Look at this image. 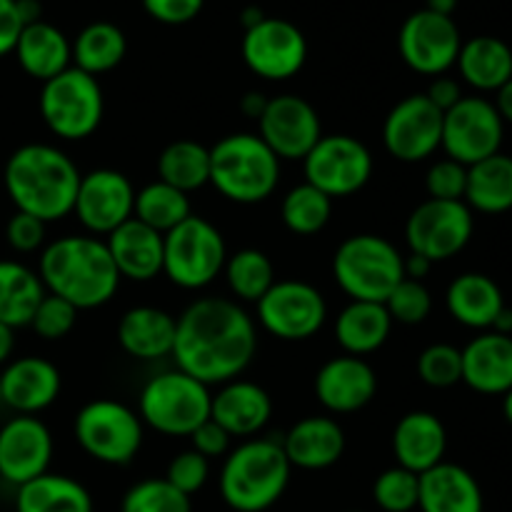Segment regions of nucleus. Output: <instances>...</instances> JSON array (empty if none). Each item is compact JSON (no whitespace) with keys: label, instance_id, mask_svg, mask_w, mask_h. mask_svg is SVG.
<instances>
[{"label":"nucleus","instance_id":"obj_42","mask_svg":"<svg viewBox=\"0 0 512 512\" xmlns=\"http://www.w3.org/2000/svg\"><path fill=\"white\" fill-rule=\"evenodd\" d=\"M120 512H193V503L165 478H148L125 493Z\"/></svg>","mask_w":512,"mask_h":512},{"label":"nucleus","instance_id":"obj_13","mask_svg":"<svg viewBox=\"0 0 512 512\" xmlns=\"http://www.w3.org/2000/svg\"><path fill=\"white\" fill-rule=\"evenodd\" d=\"M505 123L498 108L478 95H463L458 103L443 113V140L440 148L450 160L465 168L500 153Z\"/></svg>","mask_w":512,"mask_h":512},{"label":"nucleus","instance_id":"obj_6","mask_svg":"<svg viewBox=\"0 0 512 512\" xmlns=\"http://www.w3.org/2000/svg\"><path fill=\"white\" fill-rule=\"evenodd\" d=\"M333 275L350 300L385 303L405 278L403 255L383 235H350L335 250Z\"/></svg>","mask_w":512,"mask_h":512},{"label":"nucleus","instance_id":"obj_60","mask_svg":"<svg viewBox=\"0 0 512 512\" xmlns=\"http://www.w3.org/2000/svg\"><path fill=\"white\" fill-rule=\"evenodd\" d=\"M455 8H458V0H425V10H433L438 15H448L453 18Z\"/></svg>","mask_w":512,"mask_h":512},{"label":"nucleus","instance_id":"obj_51","mask_svg":"<svg viewBox=\"0 0 512 512\" xmlns=\"http://www.w3.org/2000/svg\"><path fill=\"white\" fill-rule=\"evenodd\" d=\"M230 435L220 428L215 420H205L200 428H195V433L190 435V443H193L195 453H200L203 458H223L230 453Z\"/></svg>","mask_w":512,"mask_h":512},{"label":"nucleus","instance_id":"obj_33","mask_svg":"<svg viewBox=\"0 0 512 512\" xmlns=\"http://www.w3.org/2000/svg\"><path fill=\"white\" fill-rule=\"evenodd\" d=\"M455 65L470 88L498 93L512 78V50L495 35H478L463 43Z\"/></svg>","mask_w":512,"mask_h":512},{"label":"nucleus","instance_id":"obj_45","mask_svg":"<svg viewBox=\"0 0 512 512\" xmlns=\"http://www.w3.org/2000/svg\"><path fill=\"white\" fill-rule=\"evenodd\" d=\"M383 305L390 318H393V323L420 325L423 320H428L430 310H433V295L420 280L403 278Z\"/></svg>","mask_w":512,"mask_h":512},{"label":"nucleus","instance_id":"obj_9","mask_svg":"<svg viewBox=\"0 0 512 512\" xmlns=\"http://www.w3.org/2000/svg\"><path fill=\"white\" fill-rule=\"evenodd\" d=\"M40 115L53 135L63 140H85L98 130L105 113L98 78L70 65L40 90Z\"/></svg>","mask_w":512,"mask_h":512},{"label":"nucleus","instance_id":"obj_32","mask_svg":"<svg viewBox=\"0 0 512 512\" xmlns=\"http://www.w3.org/2000/svg\"><path fill=\"white\" fill-rule=\"evenodd\" d=\"M393 330V318L385 310L383 303H368V300H350L340 310L335 320V338L345 355H363L375 353L385 345Z\"/></svg>","mask_w":512,"mask_h":512},{"label":"nucleus","instance_id":"obj_26","mask_svg":"<svg viewBox=\"0 0 512 512\" xmlns=\"http://www.w3.org/2000/svg\"><path fill=\"white\" fill-rule=\"evenodd\" d=\"M105 245L120 278L148 283L163 273V235L140 220L130 218L105 235Z\"/></svg>","mask_w":512,"mask_h":512},{"label":"nucleus","instance_id":"obj_46","mask_svg":"<svg viewBox=\"0 0 512 512\" xmlns=\"http://www.w3.org/2000/svg\"><path fill=\"white\" fill-rule=\"evenodd\" d=\"M75 320H78V308H73L68 300L58 298V295L45 293V298L35 308L30 328L35 330L38 338L53 343V340H63L75 328Z\"/></svg>","mask_w":512,"mask_h":512},{"label":"nucleus","instance_id":"obj_58","mask_svg":"<svg viewBox=\"0 0 512 512\" xmlns=\"http://www.w3.org/2000/svg\"><path fill=\"white\" fill-rule=\"evenodd\" d=\"M13 350H15V330L8 328L5 323H0V365L8 363Z\"/></svg>","mask_w":512,"mask_h":512},{"label":"nucleus","instance_id":"obj_4","mask_svg":"<svg viewBox=\"0 0 512 512\" xmlns=\"http://www.w3.org/2000/svg\"><path fill=\"white\" fill-rule=\"evenodd\" d=\"M293 465L278 440H245L230 450L220 470V495L235 512H265L288 490Z\"/></svg>","mask_w":512,"mask_h":512},{"label":"nucleus","instance_id":"obj_24","mask_svg":"<svg viewBox=\"0 0 512 512\" xmlns=\"http://www.w3.org/2000/svg\"><path fill=\"white\" fill-rule=\"evenodd\" d=\"M445 450H448V430L435 413L413 410L395 425L393 453L400 468L423 475L443 463Z\"/></svg>","mask_w":512,"mask_h":512},{"label":"nucleus","instance_id":"obj_17","mask_svg":"<svg viewBox=\"0 0 512 512\" xmlns=\"http://www.w3.org/2000/svg\"><path fill=\"white\" fill-rule=\"evenodd\" d=\"M443 140V110L435 108L425 93H415L395 103L383 123V145L400 163L428 160Z\"/></svg>","mask_w":512,"mask_h":512},{"label":"nucleus","instance_id":"obj_41","mask_svg":"<svg viewBox=\"0 0 512 512\" xmlns=\"http://www.w3.org/2000/svg\"><path fill=\"white\" fill-rule=\"evenodd\" d=\"M330 215H333V198L308 183L290 190L280 205V218L295 235L320 233L330 223Z\"/></svg>","mask_w":512,"mask_h":512},{"label":"nucleus","instance_id":"obj_50","mask_svg":"<svg viewBox=\"0 0 512 512\" xmlns=\"http://www.w3.org/2000/svg\"><path fill=\"white\" fill-rule=\"evenodd\" d=\"M205 0H143L145 13L165 25H185L203 10Z\"/></svg>","mask_w":512,"mask_h":512},{"label":"nucleus","instance_id":"obj_20","mask_svg":"<svg viewBox=\"0 0 512 512\" xmlns=\"http://www.w3.org/2000/svg\"><path fill=\"white\" fill-rule=\"evenodd\" d=\"M53 435L35 415H18L0 428V478L20 485L48 473Z\"/></svg>","mask_w":512,"mask_h":512},{"label":"nucleus","instance_id":"obj_47","mask_svg":"<svg viewBox=\"0 0 512 512\" xmlns=\"http://www.w3.org/2000/svg\"><path fill=\"white\" fill-rule=\"evenodd\" d=\"M468 188V168L458 160H438L425 175V190L433 200H463Z\"/></svg>","mask_w":512,"mask_h":512},{"label":"nucleus","instance_id":"obj_7","mask_svg":"<svg viewBox=\"0 0 512 512\" xmlns=\"http://www.w3.org/2000/svg\"><path fill=\"white\" fill-rule=\"evenodd\" d=\"M210 388L183 370H168L148 380L138 400L143 425L170 438H190L210 418Z\"/></svg>","mask_w":512,"mask_h":512},{"label":"nucleus","instance_id":"obj_16","mask_svg":"<svg viewBox=\"0 0 512 512\" xmlns=\"http://www.w3.org/2000/svg\"><path fill=\"white\" fill-rule=\"evenodd\" d=\"M308 40L303 30L283 18H268L245 30L243 60L258 78L288 80L303 70Z\"/></svg>","mask_w":512,"mask_h":512},{"label":"nucleus","instance_id":"obj_14","mask_svg":"<svg viewBox=\"0 0 512 512\" xmlns=\"http://www.w3.org/2000/svg\"><path fill=\"white\" fill-rule=\"evenodd\" d=\"M473 210L463 200L428 198L410 213L405 223V243L410 253L440 263L458 255L473 238Z\"/></svg>","mask_w":512,"mask_h":512},{"label":"nucleus","instance_id":"obj_10","mask_svg":"<svg viewBox=\"0 0 512 512\" xmlns=\"http://www.w3.org/2000/svg\"><path fill=\"white\" fill-rule=\"evenodd\" d=\"M75 440L90 458L105 465H128L143 448V420L118 400H93L75 415Z\"/></svg>","mask_w":512,"mask_h":512},{"label":"nucleus","instance_id":"obj_44","mask_svg":"<svg viewBox=\"0 0 512 512\" xmlns=\"http://www.w3.org/2000/svg\"><path fill=\"white\" fill-rule=\"evenodd\" d=\"M418 375L430 388H453L463 383V353L448 343L430 345L420 353Z\"/></svg>","mask_w":512,"mask_h":512},{"label":"nucleus","instance_id":"obj_35","mask_svg":"<svg viewBox=\"0 0 512 512\" xmlns=\"http://www.w3.org/2000/svg\"><path fill=\"white\" fill-rule=\"evenodd\" d=\"M15 512H93V498L78 480L45 473L20 485L15 493Z\"/></svg>","mask_w":512,"mask_h":512},{"label":"nucleus","instance_id":"obj_55","mask_svg":"<svg viewBox=\"0 0 512 512\" xmlns=\"http://www.w3.org/2000/svg\"><path fill=\"white\" fill-rule=\"evenodd\" d=\"M265 105H268V98H265L263 93H255V90L245 93V98L240 100V110H243V113L253 120H260Z\"/></svg>","mask_w":512,"mask_h":512},{"label":"nucleus","instance_id":"obj_27","mask_svg":"<svg viewBox=\"0 0 512 512\" xmlns=\"http://www.w3.org/2000/svg\"><path fill=\"white\" fill-rule=\"evenodd\" d=\"M285 458L293 468L325 470L333 468L345 453V433L333 418L310 415L298 420L280 440Z\"/></svg>","mask_w":512,"mask_h":512},{"label":"nucleus","instance_id":"obj_52","mask_svg":"<svg viewBox=\"0 0 512 512\" xmlns=\"http://www.w3.org/2000/svg\"><path fill=\"white\" fill-rule=\"evenodd\" d=\"M20 30H23V20L18 15V3L15 0H0V58L13 53Z\"/></svg>","mask_w":512,"mask_h":512},{"label":"nucleus","instance_id":"obj_43","mask_svg":"<svg viewBox=\"0 0 512 512\" xmlns=\"http://www.w3.org/2000/svg\"><path fill=\"white\" fill-rule=\"evenodd\" d=\"M418 495L420 475L410 473L400 465L383 470L375 478L373 498L383 512H413L418 508Z\"/></svg>","mask_w":512,"mask_h":512},{"label":"nucleus","instance_id":"obj_12","mask_svg":"<svg viewBox=\"0 0 512 512\" xmlns=\"http://www.w3.org/2000/svg\"><path fill=\"white\" fill-rule=\"evenodd\" d=\"M255 310L260 325L285 343L313 338L328 318L323 293L305 280H275L273 288L255 303Z\"/></svg>","mask_w":512,"mask_h":512},{"label":"nucleus","instance_id":"obj_36","mask_svg":"<svg viewBox=\"0 0 512 512\" xmlns=\"http://www.w3.org/2000/svg\"><path fill=\"white\" fill-rule=\"evenodd\" d=\"M43 298L45 285L38 273L15 260H0V323L25 328Z\"/></svg>","mask_w":512,"mask_h":512},{"label":"nucleus","instance_id":"obj_56","mask_svg":"<svg viewBox=\"0 0 512 512\" xmlns=\"http://www.w3.org/2000/svg\"><path fill=\"white\" fill-rule=\"evenodd\" d=\"M495 95H498L495 98V108H498L500 118H503V123L512 125V78Z\"/></svg>","mask_w":512,"mask_h":512},{"label":"nucleus","instance_id":"obj_8","mask_svg":"<svg viewBox=\"0 0 512 512\" xmlns=\"http://www.w3.org/2000/svg\"><path fill=\"white\" fill-rule=\"evenodd\" d=\"M228 245L210 220L190 215L163 235V275L183 290L208 288L225 268Z\"/></svg>","mask_w":512,"mask_h":512},{"label":"nucleus","instance_id":"obj_2","mask_svg":"<svg viewBox=\"0 0 512 512\" xmlns=\"http://www.w3.org/2000/svg\"><path fill=\"white\" fill-rule=\"evenodd\" d=\"M5 193L18 213H28L45 225L73 213L80 170L55 145H20L3 170Z\"/></svg>","mask_w":512,"mask_h":512},{"label":"nucleus","instance_id":"obj_23","mask_svg":"<svg viewBox=\"0 0 512 512\" xmlns=\"http://www.w3.org/2000/svg\"><path fill=\"white\" fill-rule=\"evenodd\" d=\"M273 400L268 390L250 380H230L210 400V420L220 425L230 438H250L268 425Z\"/></svg>","mask_w":512,"mask_h":512},{"label":"nucleus","instance_id":"obj_5","mask_svg":"<svg viewBox=\"0 0 512 512\" xmlns=\"http://www.w3.org/2000/svg\"><path fill=\"white\" fill-rule=\"evenodd\" d=\"M280 183V160L255 133H230L210 148V185L238 205L268 200Z\"/></svg>","mask_w":512,"mask_h":512},{"label":"nucleus","instance_id":"obj_54","mask_svg":"<svg viewBox=\"0 0 512 512\" xmlns=\"http://www.w3.org/2000/svg\"><path fill=\"white\" fill-rule=\"evenodd\" d=\"M433 265H435V263H430V260L423 258V255L410 253L408 258H403L405 278L420 280V283H423V278H428V273H430V270H433Z\"/></svg>","mask_w":512,"mask_h":512},{"label":"nucleus","instance_id":"obj_34","mask_svg":"<svg viewBox=\"0 0 512 512\" xmlns=\"http://www.w3.org/2000/svg\"><path fill=\"white\" fill-rule=\"evenodd\" d=\"M465 205L485 215L512 210V158L495 153L468 168Z\"/></svg>","mask_w":512,"mask_h":512},{"label":"nucleus","instance_id":"obj_57","mask_svg":"<svg viewBox=\"0 0 512 512\" xmlns=\"http://www.w3.org/2000/svg\"><path fill=\"white\" fill-rule=\"evenodd\" d=\"M15 3H18V15H20V20H23V28L25 25H33V23H38V20H43L40 18L38 0H15Z\"/></svg>","mask_w":512,"mask_h":512},{"label":"nucleus","instance_id":"obj_39","mask_svg":"<svg viewBox=\"0 0 512 512\" xmlns=\"http://www.w3.org/2000/svg\"><path fill=\"white\" fill-rule=\"evenodd\" d=\"M193 215L190 210V198L180 190H175L173 185L163 183V180H155L148 183L145 188H140L135 193V208L133 218L140 220L148 228L158 230L160 235L170 233L173 228H178L183 220H188Z\"/></svg>","mask_w":512,"mask_h":512},{"label":"nucleus","instance_id":"obj_15","mask_svg":"<svg viewBox=\"0 0 512 512\" xmlns=\"http://www.w3.org/2000/svg\"><path fill=\"white\" fill-rule=\"evenodd\" d=\"M398 48L410 70L438 78L458 63L463 38L453 18L423 8L403 23Z\"/></svg>","mask_w":512,"mask_h":512},{"label":"nucleus","instance_id":"obj_37","mask_svg":"<svg viewBox=\"0 0 512 512\" xmlns=\"http://www.w3.org/2000/svg\"><path fill=\"white\" fill-rule=\"evenodd\" d=\"M73 45V65L83 73L98 75L110 73L123 63L125 53H128V40L125 33L115 23L108 20H95V23L85 25L78 33Z\"/></svg>","mask_w":512,"mask_h":512},{"label":"nucleus","instance_id":"obj_19","mask_svg":"<svg viewBox=\"0 0 512 512\" xmlns=\"http://www.w3.org/2000/svg\"><path fill=\"white\" fill-rule=\"evenodd\" d=\"M258 135L278 160H303L323 138V130L318 110L308 100L285 93L268 98L258 120Z\"/></svg>","mask_w":512,"mask_h":512},{"label":"nucleus","instance_id":"obj_28","mask_svg":"<svg viewBox=\"0 0 512 512\" xmlns=\"http://www.w3.org/2000/svg\"><path fill=\"white\" fill-rule=\"evenodd\" d=\"M420 512H483L485 500L470 470L455 463H440L420 475Z\"/></svg>","mask_w":512,"mask_h":512},{"label":"nucleus","instance_id":"obj_49","mask_svg":"<svg viewBox=\"0 0 512 512\" xmlns=\"http://www.w3.org/2000/svg\"><path fill=\"white\" fill-rule=\"evenodd\" d=\"M5 240L15 253H35L45 243V223L33 215L15 210L13 218L5 225Z\"/></svg>","mask_w":512,"mask_h":512},{"label":"nucleus","instance_id":"obj_22","mask_svg":"<svg viewBox=\"0 0 512 512\" xmlns=\"http://www.w3.org/2000/svg\"><path fill=\"white\" fill-rule=\"evenodd\" d=\"M58 395L60 370L45 358H18L0 373V403L18 415H35L50 408Z\"/></svg>","mask_w":512,"mask_h":512},{"label":"nucleus","instance_id":"obj_1","mask_svg":"<svg viewBox=\"0 0 512 512\" xmlns=\"http://www.w3.org/2000/svg\"><path fill=\"white\" fill-rule=\"evenodd\" d=\"M255 350V323L235 300L200 298L175 318V365L208 388L238 380Z\"/></svg>","mask_w":512,"mask_h":512},{"label":"nucleus","instance_id":"obj_29","mask_svg":"<svg viewBox=\"0 0 512 512\" xmlns=\"http://www.w3.org/2000/svg\"><path fill=\"white\" fill-rule=\"evenodd\" d=\"M118 343L130 358H168L175 345V318L153 305L130 308L118 323Z\"/></svg>","mask_w":512,"mask_h":512},{"label":"nucleus","instance_id":"obj_53","mask_svg":"<svg viewBox=\"0 0 512 512\" xmlns=\"http://www.w3.org/2000/svg\"><path fill=\"white\" fill-rule=\"evenodd\" d=\"M425 95H428V100L435 105V108L445 113V110H450L460 98H463V90H460L458 80L448 78V75H438V78L430 83L428 93Z\"/></svg>","mask_w":512,"mask_h":512},{"label":"nucleus","instance_id":"obj_61","mask_svg":"<svg viewBox=\"0 0 512 512\" xmlns=\"http://www.w3.org/2000/svg\"><path fill=\"white\" fill-rule=\"evenodd\" d=\"M503 415H505V420L512 425V390H508V393L503 395Z\"/></svg>","mask_w":512,"mask_h":512},{"label":"nucleus","instance_id":"obj_3","mask_svg":"<svg viewBox=\"0 0 512 512\" xmlns=\"http://www.w3.org/2000/svg\"><path fill=\"white\" fill-rule=\"evenodd\" d=\"M38 275L45 293L68 300L78 310L110 303L120 288V273L105 240L95 235H65L43 250Z\"/></svg>","mask_w":512,"mask_h":512},{"label":"nucleus","instance_id":"obj_40","mask_svg":"<svg viewBox=\"0 0 512 512\" xmlns=\"http://www.w3.org/2000/svg\"><path fill=\"white\" fill-rule=\"evenodd\" d=\"M225 280L233 295L243 303H258L275 285L273 260L255 248H243L225 260Z\"/></svg>","mask_w":512,"mask_h":512},{"label":"nucleus","instance_id":"obj_38","mask_svg":"<svg viewBox=\"0 0 512 512\" xmlns=\"http://www.w3.org/2000/svg\"><path fill=\"white\" fill-rule=\"evenodd\" d=\"M158 180L190 195L210 183V148L195 140H175L160 153Z\"/></svg>","mask_w":512,"mask_h":512},{"label":"nucleus","instance_id":"obj_30","mask_svg":"<svg viewBox=\"0 0 512 512\" xmlns=\"http://www.w3.org/2000/svg\"><path fill=\"white\" fill-rule=\"evenodd\" d=\"M445 305L448 313L465 328L490 330L500 310L505 308V298L500 285L490 275L463 273L450 283Z\"/></svg>","mask_w":512,"mask_h":512},{"label":"nucleus","instance_id":"obj_31","mask_svg":"<svg viewBox=\"0 0 512 512\" xmlns=\"http://www.w3.org/2000/svg\"><path fill=\"white\" fill-rule=\"evenodd\" d=\"M13 53L18 58L20 68L30 78L40 80V83L60 75L73 63V45H70V40L65 38L63 30L45 23V20L25 25L20 30V38L15 43Z\"/></svg>","mask_w":512,"mask_h":512},{"label":"nucleus","instance_id":"obj_18","mask_svg":"<svg viewBox=\"0 0 512 512\" xmlns=\"http://www.w3.org/2000/svg\"><path fill=\"white\" fill-rule=\"evenodd\" d=\"M135 188L120 170L98 168L80 175L75 195V218L88 233L110 235L133 218Z\"/></svg>","mask_w":512,"mask_h":512},{"label":"nucleus","instance_id":"obj_25","mask_svg":"<svg viewBox=\"0 0 512 512\" xmlns=\"http://www.w3.org/2000/svg\"><path fill=\"white\" fill-rule=\"evenodd\" d=\"M463 383L483 395L512 390V335L483 330L463 350Z\"/></svg>","mask_w":512,"mask_h":512},{"label":"nucleus","instance_id":"obj_59","mask_svg":"<svg viewBox=\"0 0 512 512\" xmlns=\"http://www.w3.org/2000/svg\"><path fill=\"white\" fill-rule=\"evenodd\" d=\"M490 330H493V333H500V335H512V308L505 305V308L498 313V318H495L493 328Z\"/></svg>","mask_w":512,"mask_h":512},{"label":"nucleus","instance_id":"obj_48","mask_svg":"<svg viewBox=\"0 0 512 512\" xmlns=\"http://www.w3.org/2000/svg\"><path fill=\"white\" fill-rule=\"evenodd\" d=\"M210 475V460L203 458L200 453H195L193 448L183 450V453L175 455L168 465V473L165 480L173 485L175 490H180L183 495L193 498L198 490H203V485L208 483Z\"/></svg>","mask_w":512,"mask_h":512},{"label":"nucleus","instance_id":"obj_11","mask_svg":"<svg viewBox=\"0 0 512 512\" xmlns=\"http://www.w3.org/2000/svg\"><path fill=\"white\" fill-rule=\"evenodd\" d=\"M303 173L328 198H348L373 178V155L353 135H323L303 158Z\"/></svg>","mask_w":512,"mask_h":512},{"label":"nucleus","instance_id":"obj_21","mask_svg":"<svg viewBox=\"0 0 512 512\" xmlns=\"http://www.w3.org/2000/svg\"><path fill=\"white\" fill-rule=\"evenodd\" d=\"M378 393V375L368 360L340 355L328 360L315 375V398L335 415L358 413L373 403Z\"/></svg>","mask_w":512,"mask_h":512}]
</instances>
